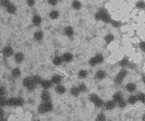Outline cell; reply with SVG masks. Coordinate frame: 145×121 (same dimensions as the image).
<instances>
[{"label": "cell", "instance_id": "6da1fadb", "mask_svg": "<svg viewBox=\"0 0 145 121\" xmlns=\"http://www.w3.org/2000/svg\"><path fill=\"white\" fill-rule=\"evenodd\" d=\"M53 108V106L51 104V102H43L42 104L38 106V112L39 113H46V112H49L51 111Z\"/></svg>", "mask_w": 145, "mask_h": 121}, {"label": "cell", "instance_id": "7a4b0ae2", "mask_svg": "<svg viewBox=\"0 0 145 121\" xmlns=\"http://www.w3.org/2000/svg\"><path fill=\"white\" fill-rule=\"evenodd\" d=\"M23 105H24V100L21 97H17V98L12 97L8 99V106H19V107H21Z\"/></svg>", "mask_w": 145, "mask_h": 121}, {"label": "cell", "instance_id": "3957f363", "mask_svg": "<svg viewBox=\"0 0 145 121\" xmlns=\"http://www.w3.org/2000/svg\"><path fill=\"white\" fill-rule=\"evenodd\" d=\"M23 85H24V87H27L30 91H33L36 87V84L33 81V77H25V79H23Z\"/></svg>", "mask_w": 145, "mask_h": 121}, {"label": "cell", "instance_id": "277c9868", "mask_svg": "<svg viewBox=\"0 0 145 121\" xmlns=\"http://www.w3.org/2000/svg\"><path fill=\"white\" fill-rule=\"evenodd\" d=\"M103 61H104V57H103V55L97 54L96 56H94V57L90 60V65H91V67H95L96 64H100Z\"/></svg>", "mask_w": 145, "mask_h": 121}, {"label": "cell", "instance_id": "5b68a950", "mask_svg": "<svg viewBox=\"0 0 145 121\" xmlns=\"http://www.w3.org/2000/svg\"><path fill=\"white\" fill-rule=\"evenodd\" d=\"M127 74H128L127 70H121V71L117 74V76L114 77V83H116V84H121V83L123 82L124 77L127 76Z\"/></svg>", "mask_w": 145, "mask_h": 121}, {"label": "cell", "instance_id": "8992f818", "mask_svg": "<svg viewBox=\"0 0 145 121\" xmlns=\"http://www.w3.org/2000/svg\"><path fill=\"white\" fill-rule=\"evenodd\" d=\"M99 12H100V14H101V21H104L105 23H111V17L110 15L108 14V12L106 11V9H100L99 10Z\"/></svg>", "mask_w": 145, "mask_h": 121}, {"label": "cell", "instance_id": "52a82bcc", "mask_svg": "<svg viewBox=\"0 0 145 121\" xmlns=\"http://www.w3.org/2000/svg\"><path fill=\"white\" fill-rule=\"evenodd\" d=\"M2 54H3L4 57H11L13 55V49H12V47L7 46L2 49Z\"/></svg>", "mask_w": 145, "mask_h": 121}, {"label": "cell", "instance_id": "ba28073f", "mask_svg": "<svg viewBox=\"0 0 145 121\" xmlns=\"http://www.w3.org/2000/svg\"><path fill=\"white\" fill-rule=\"evenodd\" d=\"M113 102H116L117 104H119L121 100H123V99H122V93H120V92L114 93L113 96Z\"/></svg>", "mask_w": 145, "mask_h": 121}, {"label": "cell", "instance_id": "9c48e42d", "mask_svg": "<svg viewBox=\"0 0 145 121\" xmlns=\"http://www.w3.org/2000/svg\"><path fill=\"white\" fill-rule=\"evenodd\" d=\"M40 98L43 99V102H49L50 100V94L47 92V90H44L40 95Z\"/></svg>", "mask_w": 145, "mask_h": 121}, {"label": "cell", "instance_id": "30bf717a", "mask_svg": "<svg viewBox=\"0 0 145 121\" xmlns=\"http://www.w3.org/2000/svg\"><path fill=\"white\" fill-rule=\"evenodd\" d=\"M116 102H113V100H108V102L105 104V108L107 110H113L114 107H116Z\"/></svg>", "mask_w": 145, "mask_h": 121}, {"label": "cell", "instance_id": "8fae6325", "mask_svg": "<svg viewBox=\"0 0 145 121\" xmlns=\"http://www.w3.org/2000/svg\"><path fill=\"white\" fill-rule=\"evenodd\" d=\"M62 59L64 62H71L73 59V56H72V54H70V52H65V54L62 55Z\"/></svg>", "mask_w": 145, "mask_h": 121}, {"label": "cell", "instance_id": "7c38bea8", "mask_svg": "<svg viewBox=\"0 0 145 121\" xmlns=\"http://www.w3.org/2000/svg\"><path fill=\"white\" fill-rule=\"evenodd\" d=\"M73 34H74V31H73V29L71 26H67L64 29V35L68 37H72Z\"/></svg>", "mask_w": 145, "mask_h": 121}, {"label": "cell", "instance_id": "4fadbf2b", "mask_svg": "<svg viewBox=\"0 0 145 121\" xmlns=\"http://www.w3.org/2000/svg\"><path fill=\"white\" fill-rule=\"evenodd\" d=\"M95 76H96V79H98V80H104L106 77V72L103 71V70H98V71L96 72Z\"/></svg>", "mask_w": 145, "mask_h": 121}, {"label": "cell", "instance_id": "5bb4252c", "mask_svg": "<svg viewBox=\"0 0 145 121\" xmlns=\"http://www.w3.org/2000/svg\"><path fill=\"white\" fill-rule=\"evenodd\" d=\"M14 58H15V61H16L17 63H21L23 60H24V55H23L22 52H16Z\"/></svg>", "mask_w": 145, "mask_h": 121}, {"label": "cell", "instance_id": "9a60e30c", "mask_svg": "<svg viewBox=\"0 0 145 121\" xmlns=\"http://www.w3.org/2000/svg\"><path fill=\"white\" fill-rule=\"evenodd\" d=\"M61 80H62V77H61V75H58V74H55L52 75L51 77V82L53 83V84H59V83L61 82Z\"/></svg>", "mask_w": 145, "mask_h": 121}, {"label": "cell", "instance_id": "2e32d148", "mask_svg": "<svg viewBox=\"0 0 145 121\" xmlns=\"http://www.w3.org/2000/svg\"><path fill=\"white\" fill-rule=\"evenodd\" d=\"M70 93L73 95V96H79V94L81 93V91L80 89H79V86H73V87H71V90H70Z\"/></svg>", "mask_w": 145, "mask_h": 121}, {"label": "cell", "instance_id": "e0dca14e", "mask_svg": "<svg viewBox=\"0 0 145 121\" xmlns=\"http://www.w3.org/2000/svg\"><path fill=\"white\" fill-rule=\"evenodd\" d=\"M51 83H52L51 81L43 80V82H42V84H40V85H42V87H43V89H44V90H48L50 86H51Z\"/></svg>", "mask_w": 145, "mask_h": 121}, {"label": "cell", "instance_id": "ac0fdd59", "mask_svg": "<svg viewBox=\"0 0 145 121\" xmlns=\"http://www.w3.org/2000/svg\"><path fill=\"white\" fill-rule=\"evenodd\" d=\"M55 90H56V92H57L58 94H60V95L61 94H64V93H65V87L63 86V85H59V84H58L57 86L55 87Z\"/></svg>", "mask_w": 145, "mask_h": 121}, {"label": "cell", "instance_id": "d6986e66", "mask_svg": "<svg viewBox=\"0 0 145 121\" xmlns=\"http://www.w3.org/2000/svg\"><path fill=\"white\" fill-rule=\"evenodd\" d=\"M6 9H7V12H8V13H10V14H13V13H15V11H16L15 6H14V4H12V3H10Z\"/></svg>", "mask_w": 145, "mask_h": 121}, {"label": "cell", "instance_id": "ffe728a7", "mask_svg": "<svg viewBox=\"0 0 145 121\" xmlns=\"http://www.w3.org/2000/svg\"><path fill=\"white\" fill-rule=\"evenodd\" d=\"M62 61H63L62 57H59V56H56L52 59V63L55 64V65H60L61 63H62Z\"/></svg>", "mask_w": 145, "mask_h": 121}, {"label": "cell", "instance_id": "44dd1931", "mask_svg": "<svg viewBox=\"0 0 145 121\" xmlns=\"http://www.w3.org/2000/svg\"><path fill=\"white\" fill-rule=\"evenodd\" d=\"M135 90H136V85L134 84V83H128V84H127V91H128V92L133 93Z\"/></svg>", "mask_w": 145, "mask_h": 121}, {"label": "cell", "instance_id": "7402d4cb", "mask_svg": "<svg viewBox=\"0 0 145 121\" xmlns=\"http://www.w3.org/2000/svg\"><path fill=\"white\" fill-rule=\"evenodd\" d=\"M40 22H42V17H40L39 15H34L33 16V24H34L35 26L40 25Z\"/></svg>", "mask_w": 145, "mask_h": 121}, {"label": "cell", "instance_id": "603a6c76", "mask_svg": "<svg viewBox=\"0 0 145 121\" xmlns=\"http://www.w3.org/2000/svg\"><path fill=\"white\" fill-rule=\"evenodd\" d=\"M43 37H44V34H43V32H40V31H38L34 34V39L35 40H42Z\"/></svg>", "mask_w": 145, "mask_h": 121}, {"label": "cell", "instance_id": "cb8c5ba5", "mask_svg": "<svg viewBox=\"0 0 145 121\" xmlns=\"http://www.w3.org/2000/svg\"><path fill=\"white\" fill-rule=\"evenodd\" d=\"M81 7H82V4H81V2L79 1V0H74V1L72 2V8L74 9V10L81 9Z\"/></svg>", "mask_w": 145, "mask_h": 121}, {"label": "cell", "instance_id": "d4e9b609", "mask_svg": "<svg viewBox=\"0 0 145 121\" xmlns=\"http://www.w3.org/2000/svg\"><path fill=\"white\" fill-rule=\"evenodd\" d=\"M137 96H134V95H131V96L129 97V99H128V103L129 104H131V105H134L135 103L137 102Z\"/></svg>", "mask_w": 145, "mask_h": 121}, {"label": "cell", "instance_id": "484cf974", "mask_svg": "<svg viewBox=\"0 0 145 121\" xmlns=\"http://www.w3.org/2000/svg\"><path fill=\"white\" fill-rule=\"evenodd\" d=\"M113 39H114V37H113V35H111V34L106 35V37H105V42H106L107 45L110 44L111 42H113Z\"/></svg>", "mask_w": 145, "mask_h": 121}, {"label": "cell", "instance_id": "4316f807", "mask_svg": "<svg viewBox=\"0 0 145 121\" xmlns=\"http://www.w3.org/2000/svg\"><path fill=\"white\" fill-rule=\"evenodd\" d=\"M11 74H12V76H13V77H19L20 75H21V71H20V69H17V68H15V69H13V70H12Z\"/></svg>", "mask_w": 145, "mask_h": 121}, {"label": "cell", "instance_id": "83f0119b", "mask_svg": "<svg viewBox=\"0 0 145 121\" xmlns=\"http://www.w3.org/2000/svg\"><path fill=\"white\" fill-rule=\"evenodd\" d=\"M49 16H50V19L56 20L58 16H59V12H58V11H56V10H52V11L49 13Z\"/></svg>", "mask_w": 145, "mask_h": 121}, {"label": "cell", "instance_id": "f1b7e54d", "mask_svg": "<svg viewBox=\"0 0 145 121\" xmlns=\"http://www.w3.org/2000/svg\"><path fill=\"white\" fill-rule=\"evenodd\" d=\"M33 81H34V83L35 84H42V82H43V80H42V77L39 76V75H34L33 76Z\"/></svg>", "mask_w": 145, "mask_h": 121}, {"label": "cell", "instance_id": "f546056e", "mask_svg": "<svg viewBox=\"0 0 145 121\" xmlns=\"http://www.w3.org/2000/svg\"><path fill=\"white\" fill-rule=\"evenodd\" d=\"M93 104L95 105L97 108H100V107H103V106H104V100L100 99V98H98V99L96 100V102H94Z\"/></svg>", "mask_w": 145, "mask_h": 121}, {"label": "cell", "instance_id": "4dcf8cb0", "mask_svg": "<svg viewBox=\"0 0 145 121\" xmlns=\"http://www.w3.org/2000/svg\"><path fill=\"white\" fill-rule=\"evenodd\" d=\"M129 60H128V58H123V59L120 61V65L122 68H124V67H127V65H129Z\"/></svg>", "mask_w": 145, "mask_h": 121}, {"label": "cell", "instance_id": "1f68e13d", "mask_svg": "<svg viewBox=\"0 0 145 121\" xmlns=\"http://www.w3.org/2000/svg\"><path fill=\"white\" fill-rule=\"evenodd\" d=\"M136 96H137V99H139L140 102H142V103H144L145 104V94L144 93H139Z\"/></svg>", "mask_w": 145, "mask_h": 121}, {"label": "cell", "instance_id": "d6a6232c", "mask_svg": "<svg viewBox=\"0 0 145 121\" xmlns=\"http://www.w3.org/2000/svg\"><path fill=\"white\" fill-rule=\"evenodd\" d=\"M96 121H106V116L104 113H99L96 117Z\"/></svg>", "mask_w": 145, "mask_h": 121}, {"label": "cell", "instance_id": "836d02e7", "mask_svg": "<svg viewBox=\"0 0 145 121\" xmlns=\"http://www.w3.org/2000/svg\"><path fill=\"white\" fill-rule=\"evenodd\" d=\"M79 76H80L81 79L86 77V76H87V71H86V70H81V71L79 72Z\"/></svg>", "mask_w": 145, "mask_h": 121}, {"label": "cell", "instance_id": "e575fe53", "mask_svg": "<svg viewBox=\"0 0 145 121\" xmlns=\"http://www.w3.org/2000/svg\"><path fill=\"white\" fill-rule=\"evenodd\" d=\"M136 8H137V9H144V8H145V2H144V1H142V0L137 1V3H136Z\"/></svg>", "mask_w": 145, "mask_h": 121}, {"label": "cell", "instance_id": "d590c367", "mask_svg": "<svg viewBox=\"0 0 145 121\" xmlns=\"http://www.w3.org/2000/svg\"><path fill=\"white\" fill-rule=\"evenodd\" d=\"M0 104H1V107H4L6 105H8V100H6L4 97H0Z\"/></svg>", "mask_w": 145, "mask_h": 121}, {"label": "cell", "instance_id": "8d00e7d4", "mask_svg": "<svg viewBox=\"0 0 145 121\" xmlns=\"http://www.w3.org/2000/svg\"><path fill=\"white\" fill-rule=\"evenodd\" d=\"M98 98H99V97L97 96V95H95V94H92L91 96H90V100H91L92 103H94V102H96V100H97Z\"/></svg>", "mask_w": 145, "mask_h": 121}, {"label": "cell", "instance_id": "74e56055", "mask_svg": "<svg viewBox=\"0 0 145 121\" xmlns=\"http://www.w3.org/2000/svg\"><path fill=\"white\" fill-rule=\"evenodd\" d=\"M79 89H80L81 92H85L86 91V85L84 84V83H81V84L79 85Z\"/></svg>", "mask_w": 145, "mask_h": 121}, {"label": "cell", "instance_id": "f35d334b", "mask_svg": "<svg viewBox=\"0 0 145 121\" xmlns=\"http://www.w3.org/2000/svg\"><path fill=\"white\" fill-rule=\"evenodd\" d=\"M1 4H2V7H7L10 4V0H1Z\"/></svg>", "mask_w": 145, "mask_h": 121}, {"label": "cell", "instance_id": "ab89813d", "mask_svg": "<svg viewBox=\"0 0 145 121\" xmlns=\"http://www.w3.org/2000/svg\"><path fill=\"white\" fill-rule=\"evenodd\" d=\"M26 3L29 7H33L35 4V0H26Z\"/></svg>", "mask_w": 145, "mask_h": 121}, {"label": "cell", "instance_id": "60d3db41", "mask_svg": "<svg viewBox=\"0 0 145 121\" xmlns=\"http://www.w3.org/2000/svg\"><path fill=\"white\" fill-rule=\"evenodd\" d=\"M48 3H49L50 6H56V4L58 3V0H48Z\"/></svg>", "mask_w": 145, "mask_h": 121}, {"label": "cell", "instance_id": "b9f144b4", "mask_svg": "<svg viewBox=\"0 0 145 121\" xmlns=\"http://www.w3.org/2000/svg\"><path fill=\"white\" fill-rule=\"evenodd\" d=\"M95 20H96V21H99V20H101V14H100V12H99V11L95 14Z\"/></svg>", "mask_w": 145, "mask_h": 121}, {"label": "cell", "instance_id": "7bdbcfd3", "mask_svg": "<svg viewBox=\"0 0 145 121\" xmlns=\"http://www.w3.org/2000/svg\"><path fill=\"white\" fill-rule=\"evenodd\" d=\"M111 24H113L114 27H119L121 25L120 22H117V21H111Z\"/></svg>", "mask_w": 145, "mask_h": 121}, {"label": "cell", "instance_id": "ee69618b", "mask_svg": "<svg viewBox=\"0 0 145 121\" xmlns=\"http://www.w3.org/2000/svg\"><path fill=\"white\" fill-rule=\"evenodd\" d=\"M126 105H127V104H126V102H124V100H121V102L118 104V106H119L120 108H124V107H126Z\"/></svg>", "mask_w": 145, "mask_h": 121}, {"label": "cell", "instance_id": "f6af8a7d", "mask_svg": "<svg viewBox=\"0 0 145 121\" xmlns=\"http://www.w3.org/2000/svg\"><path fill=\"white\" fill-rule=\"evenodd\" d=\"M140 47H141V49L145 52V42H141V43H140Z\"/></svg>", "mask_w": 145, "mask_h": 121}, {"label": "cell", "instance_id": "bcb514c9", "mask_svg": "<svg viewBox=\"0 0 145 121\" xmlns=\"http://www.w3.org/2000/svg\"><path fill=\"white\" fill-rule=\"evenodd\" d=\"M0 90H1V95H0V97H4V94H6L4 87H3V86H1V87H0Z\"/></svg>", "mask_w": 145, "mask_h": 121}, {"label": "cell", "instance_id": "7dc6e473", "mask_svg": "<svg viewBox=\"0 0 145 121\" xmlns=\"http://www.w3.org/2000/svg\"><path fill=\"white\" fill-rule=\"evenodd\" d=\"M142 121H145V115L143 116V117H142Z\"/></svg>", "mask_w": 145, "mask_h": 121}, {"label": "cell", "instance_id": "c3c4849f", "mask_svg": "<svg viewBox=\"0 0 145 121\" xmlns=\"http://www.w3.org/2000/svg\"><path fill=\"white\" fill-rule=\"evenodd\" d=\"M142 80H143V83H144V84H145V75H144V76H143V79H142Z\"/></svg>", "mask_w": 145, "mask_h": 121}, {"label": "cell", "instance_id": "681fc988", "mask_svg": "<svg viewBox=\"0 0 145 121\" xmlns=\"http://www.w3.org/2000/svg\"><path fill=\"white\" fill-rule=\"evenodd\" d=\"M1 121H7V119H4V118H1Z\"/></svg>", "mask_w": 145, "mask_h": 121}]
</instances>
